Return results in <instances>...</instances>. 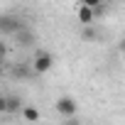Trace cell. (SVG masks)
<instances>
[{
  "label": "cell",
  "instance_id": "obj_1",
  "mask_svg": "<svg viewBox=\"0 0 125 125\" xmlns=\"http://www.w3.org/2000/svg\"><path fill=\"white\" fill-rule=\"evenodd\" d=\"M54 110L61 115V118H74L79 113V103L74 96H59L56 103H54Z\"/></svg>",
  "mask_w": 125,
  "mask_h": 125
},
{
  "label": "cell",
  "instance_id": "obj_2",
  "mask_svg": "<svg viewBox=\"0 0 125 125\" xmlns=\"http://www.w3.org/2000/svg\"><path fill=\"white\" fill-rule=\"evenodd\" d=\"M52 66H54V56H52L49 52H37V54H34V59H32V71H34L37 76L52 71Z\"/></svg>",
  "mask_w": 125,
  "mask_h": 125
},
{
  "label": "cell",
  "instance_id": "obj_3",
  "mask_svg": "<svg viewBox=\"0 0 125 125\" xmlns=\"http://www.w3.org/2000/svg\"><path fill=\"white\" fill-rule=\"evenodd\" d=\"M0 32L3 34H17V32H22V22L15 15H0Z\"/></svg>",
  "mask_w": 125,
  "mask_h": 125
},
{
  "label": "cell",
  "instance_id": "obj_4",
  "mask_svg": "<svg viewBox=\"0 0 125 125\" xmlns=\"http://www.w3.org/2000/svg\"><path fill=\"white\" fill-rule=\"evenodd\" d=\"M76 20H79L81 25H93V20H96V10L88 8V5H83V3H79V8H76Z\"/></svg>",
  "mask_w": 125,
  "mask_h": 125
},
{
  "label": "cell",
  "instance_id": "obj_5",
  "mask_svg": "<svg viewBox=\"0 0 125 125\" xmlns=\"http://www.w3.org/2000/svg\"><path fill=\"white\" fill-rule=\"evenodd\" d=\"M20 118H22L25 123H37V120L42 118V113H39V108H37V105H22Z\"/></svg>",
  "mask_w": 125,
  "mask_h": 125
},
{
  "label": "cell",
  "instance_id": "obj_6",
  "mask_svg": "<svg viewBox=\"0 0 125 125\" xmlns=\"http://www.w3.org/2000/svg\"><path fill=\"white\" fill-rule=\"evenodd\" d=\"M20 110H22V103H20V98H8V113H17L20 115Z\"/></svg>",
  "mask_w": 125,
  "mask_h": 125
},
{
  "label": "cell",
  "instance_id": "obj_7",
  "mask_svg": "<svg viewBox=\"0 0 125 125\" xmlns=\"http://www.w3.org/2000/svg\"><path fill=\"white\" fill-rule=\"evenodd\" d=\"M93 37H96L93 27H91V25H83V32H81V39H93Z\"/></svg>",
  "mask_w": 125,
  "mask_h": 125
},
{
  "label": "cell",
  "instance_id": "obj_8",
  "mask_svg": "<svg viewBox=\"0 0 125 125\" xmlns=\"http://www.w3.org/2000/svg\"><path fill=\"white\" fill-rule=\"evenodd\" d=\"M83 5H88V8H93V10H98L101 5H103V0H81Z\"/></svg>",
  "mask_w": 125,
  "mask_h": 125
},
{
  "label": "cell",
  "instance_id": "obj_9",
  "mask_svg": "<svg viewBox=\"0 0 125 125\" xmlns=\"http://www.w3.org/2000/svg\"><path fill=\"white\" fill-rule=\"evenodd\" d=\"M5 113H8V98L0 96V115H5Z\"/></svg>",
  "mask_w": 125,
  "mask_h": 125
},
{
  "label": "cell",
  "instance_id": "obj_10",
  "mask_svg": "<svg viewBox=\"0 0 125 125\" xmlns=\"http://www.w3.org/2000/svg\"><path fill=\"white\" fill-rule=\"evenodd\" d=\"M5 54H8V44H5V42H3V39H0V59H3V56H5Z\"/></svg>",
  "mask_w": 125,
  "mask_h": 125
},
{
  "label": "cell",
  "instance_id": "obj_11",
  "mask_svg": "<svg viewBox=\"0 0 125 125\" xmlns=\"http://www.w3.org/2000/svg\"><path fill=\"white\" fill-rule=\"evenodd\" d=\"M120 54H125V37L120 39Z\"/></svg>",
  "mask_w": 125,
  "mask_h": 125
},
{
  "label": "cell",
  "instance_id": "obj_12",
  "mask_svg": "<svg viewBox=\"0 0 125 125\" xmlns=\"http://www.w3.org/2000/svg\"><path fill=\"white\" fill-rule=\"evenodd\" d=\"M0 79H3V59H0Z\"/></svg>",
  "mask_w": 125,
  "mask_h": 125
},
{
  "label": "cell",
  "instance_id": "obj_13",
  "mask_svg": "<svg viewBox=\"0 0 125 125\" xmlns=\"http://www.w3.org/2000/svg\"><path fill=\"white\" fill-rule=\"evenodd\" d=\"M118 3H125V0H118Z\"/></svg>",
  "mask_w": 125,
  "mask_h": 125
}]
</instances>
